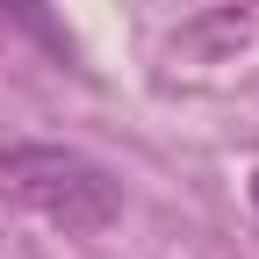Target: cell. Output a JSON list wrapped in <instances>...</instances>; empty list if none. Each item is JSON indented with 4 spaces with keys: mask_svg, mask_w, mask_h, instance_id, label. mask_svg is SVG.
I'll return each mask as SVG.
<instances>
[{
    "mask_svg": "<svg viewBox=\"0 0 259 259\" xmlns=\"http://www.w3.org/2000/svg\"><path fill=\"white\" fill-rule=\"evenodd\" d=\"M252 209H259V173H252Z\"/></svg>",
    "mask_w": 259,
    "mask_h": 259,
    "instance_id": "7a4b0ae2",
    "label": "cell"
},
{
    "mask_svg": "<svg viewBox=\"0 0 259 259\" xmlns=\"http://www.w3.org/2000/svg\"><path fill=\"white\" fill-rule=\"evenodd\" d=\"M0 194L65 238H101L122 216V187L101 158L44 137H0Z\"/></svg>",
    "mask_w": 259,
    "mask_h": 259,
    "instance_id": "6da1fadb",
    "label": "cell"
}]
</instances>
